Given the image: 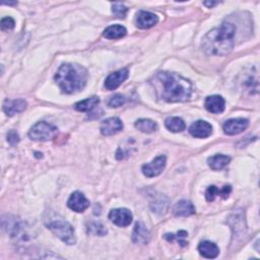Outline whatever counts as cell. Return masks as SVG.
<instances>
[{
  "instance_id": "32",
  "label": "cell",
  "mask_w": 260,
  "mask_h": 260,
  "mask_svg": "<svg viewBox=\"0 0 260 260\" xmlns=\"http://www.w3.org/2000/svg\"><path fill=\"white\" fill-rule=\"evenodd\" d=\"M3 4H7V5H13V4H16V2H3Z\"/></svg>"
},
{
  "instance_id": "3",
  "label": "cell",
  "mask_w": 260,
  "mask_h": 260,
  "mask_svg": "<svg viewBox=\"0 0 260 260\" xmlns=\"http://www.w3.org/2000/svg\"><path fill=\"white\" fill-rule=\"evenodd\" d=\"M55 82L66 94H73L82 90L87 83V72L78 64H63L55 74Z\"/></svg>"
},
{
  "instance_id": "4",
  "label": "cell",
  "mask_w": 260,
  "mask_h": 260,
  "mask_svg": "<svg viewBox=\"0 0 260 260\" xmlns=\"http://www.w3.org/2000/svg\"><path fill=\"white\" fill-rule=\"evenodd\" d=\"M46 221L47 228L58 237L62 242L67 245H73L77 242L76 233H74L73 227L60 216H50Z\"/></svg>"
},
{
  "instance_id": "15",
  "label": "cell",
  "mask_w": 260,
  "mask_h": 260,
  "mask_svg": "<svg viewBox=\"0 0 260 260\" xmlns=\"http://www.w3.org/2000/svg\"><path fill=\"white\" fill-rule=\"evenodd\" d=\"M3 112L7 116H13L17 113H21L27 108V102L22 99L17 100H5L3 103Z\"/></svg>"
},
{
  "instance_id": "19",
  "label": "cell",
  "mask_w": 260,
  "mask_h": 260,
  "mask_svg": "<svg viewBox=\"0 0 260 260\" xmlns=\"http://www.w3.org/2000/svg\"><path fill=\"white\" fill-rule=\"evenodd\" d=\"M198 251L201 256L209 259L217 257L219 253L218 247L215 243L211 242V241H203V242H201L198 246Z\"/></svg>"
},
{
  "instance_id": "1",
  "label": "cell",
  "mask_w": 260,
  "mask_h": 260,
  "mask_svg": "<svg viewBox=\"0 0 260 260\" xmlns=\"http://www.w3.org/2000/svg\"><path fill=\"white\" fill-rule=\"evenodd\" d=\"M159 98L169 103L186 102L192 95L191 83L173 72H159L154 79Z\"/></svg>"
},
{
  "instance_id": "10",
  "label": "cell",
  "mask_w": 260,
  "mask_h": 260,
  "mask_svg": "<svg viewBox=\"0 0 260 260\" xmlns=\"http://www.w3.org/2000/svg\"><path fill=\"white\" fill-rule=\"evenodd\" d=\"M128 77H129V71L127 68H123L116 72L111 73L106 79L105 87L109 90L116 89L120 85H122L128 79Z\"/></svg>"
},
{
  "instance_id": "9",
  "label": "cell",
  "mask_w": 260,
  "mask_h": 260,
  "mask_svg": "<svg viewBox=\"0 0 260 260\" xmlns=\"http://www.w3.org/2000/svg\"><path fill=\"white\" fill-rule=\"evenodd\" d=\"M67 206L73 212L84 213L89 207V201L82 192L76 191L70 195L67 201Z\"/></svg>"
},
{
  "instance_id": "20",
  "label": "cell",
  "mask_w": 260,
  "mask_h": 260,
  "mask_svg": "<svg viewBox=\"0 0 260 260\" xmlns=\"http://www.w3.org/2000/svg\"><path fill=\"white\" fill-rule=\"evenodd\" d=\"M232 191V187L230 185H226L221 189H218L216 186H210L206 192V198L208 201H214L217 196H220L224 199H227Z\"/></svg>"
},
{
  "instance_id": "18",
  "label": "cell",
  "mask_w": 260,
  "mask_h": 260,
  "mask_svg": "<svg viewBox=\"0 0 260 260\" xmlns=\"http://www.w3.org/2000/svg\"><path fill=\"white\" fill-rule=\"evenodd\" d=\"M173 214L176 217H188L195 214V208L190 201L180 200L174 206Z\"/></svg>"
},
{
  "instance_id": "16",
  "label": "cell",
  "mask_w": 260,
  "mask_h": 260,
  "mask_svg": "<svg viewBox=\"0 0 260 260\" xmlns=\"http://www.w3.org/2000/svg\"><path fill=\"white\" fill-rule=\"evenodd\" d=\"M204 105H206V108L209 112L214 114H219L224 112L226 102L224 98L220 96H210L207 98Z\"/></svg>"
},
{
  "instance_id": "11",
  "label": "cell",
  "mask_w": 260,
  "mask_h": 260,
  "mask_svg": "<svg viewBox=\"0 0 260 260\" xmlns=\"http://www.w3.org/2000/svg\"><path fill=\"white\" fill-rule=\"evenodd\" d=\"M189 132L193 137L207 138L213 133V126L207 121L198 120L190 126Z\"/></svg>"
},
{
  "instance_id": "26",
  "label": "cell",
  "mask_w": 260,
  "mask_h": 260,
  "mask_svg": "<svg viewBox=\"0 0 260 260\" xmlns=\"http://www.w3.org/2000/svg\"><path fill=\"white\" fill-rule=\"evenodd\" d=\"M164 237L166 240H168L169 242H172V241H174L175 239H178V242L180 243L181 246H186L188 244L186 241L183 240L184 238L187 237V232H185V231H179L177 233V236H175L174 234H166Z\"/></svg>"
},
{
  "instance_id": "12",
  "label": "cell",
  "mask_w": 260,
  "mask_h": 260,
  "mask_svg": "<svg viewBox=\"0 0 260 260\" xmlns=\"http://www.w3.org/2000/svg\"><path fill=\"white\" fill-rule=\"evenodd\" d=\"M101 133L105 136H110L120 132L123 129L122 121L117 117L106 119L101 124Z\"/></svg>"
},
{
  "instance_id": "7",
  "label": "cell",
  "mask_w": 260,
  "mask_h": 260,
  "mask_svg": "<svg viewBox=\"0 0 260 260\" xmlns=\"http://www.w3.org/2000/svg\"><path fill=\"white\" fill-rule=\"evenodd\" d=\"M109 218L118 227H127L131 224L132 214L127 209H116L110 212Z\"/></svg>"
},
{
  "instance_id": "24",
  "label": "cell",
  "mask_w": 260,
  "mask_h": 260,
  "mask_svg": "<svg viewBox=\"0 0 260 260\" xmlns=\"http://www.w3.org/2000/svg\"><path fill=\"white\" fill-rule=\"evenodd\" d=\"M135 127L143 133H153L158 129V125L151 119H139L135 122Z\"/></svg>"
},
{
  "instance_id": "13",
  "label": "cell",
  "mask_w": 260,
  "mask_h": 260,
  "mask_svg": "<svg viewBox=\"0 0 260 260\" xmlns=\"http://www.w3.org/2000/svg\"><path fill=\"white\" fill-rule=\"evenodd\" d=\"M229 224L232 227L234 236H244L246 234V224L245 218L242 212H235L231 217Z\"/></svg>"
},
{
  "instance_id": "17",
  "label": "cell",
  "mask_w": 260,
  "mask_h": 260,
  "mask_svg": "<svg viewBox=\"0 0 260 260\" xmlns=\"http://www.w3.org/2000/svg\"><path fill=\"white\" fill-rule=\"evenodd\" d=\"M151 235L148 230L145 228V226L142 224L141 221H138L135 224L133 233H132V240L134 243L137 244H146L150 241Z\"/></svg>"
},
{
  "instance_id": "14",
  "label": "cell",
  "mask_w": 260,
  "mask_h": 260,
  "mask_svg": "<svg viewBox=\"0 0 260 260\" xmlns=\"http://www.w3.org/2000/svg\"><path fill=\"white\" fill-rule=\"evenodd\" d=\"M159 17L150 11H139L136 17V26L139 29H150L157 25Z\"/></svg>"
},
{
  "instance_id": "8",
  "label": "cell",
  "mask_w": 260,
  "mask_h": 260,
  "mask_svg": "<svg viewBox=\"0 0 260 260\" xmlns=\"http://www.w3.org/2000/svg\"><path fill=\"white\" fill-rule=\"evenodd\" d=\"M248 126L249 121L247 119L236 118L226 121L225 124L222 125V129H224V132L228 135H236L243 132Z\"/></svg>"
},
{
  "instance_id": "22",
  "label": "cell",
  "mask_w": 260,
  "mask_h": 260,
  "mask_svg": "<svg viewBox=\"0 0 260 260\" xmlns=\"http://www.w3.org/2000/svg\"><path fill=\"white\" fill-rule=\"evenodd\" d=\"M127 31L124 27L119 26V25H114V26H111L109 28H107L104 33L103 36L105 37L106 39L109 40H116V39H120L122 37H124L126 35Z\"/></svg>"
},
{
  "instance_id": "27",
  "label": "cell",
  "mask_w": 260,
  "mask_h": 260,
  "mask_svg": "<svg viewBox=\"0 0 260 260\" xmlns=\"http://www.w3.org/2000/svg\"><path fill=\"white\" fill-rule=\"evenodd\" d=\"M125 102H126V98L123 95L117 94V95H114L112 98L109 100L108 106L110 108H118V107L123 106L125 104Z\"/></svg>"
},
{
  "instance_id": "28",
  "label": "cell",
  "mask_w": 260,
  "mask_h": 260,
  "mask_svg": "<svg viewBox=\"0 0 260 260\" xmlns=\"http://www.w3.org/2000/svg\"><path fill=\"white\" fill-rule=\"evenodd\" d=\"M127 7L124 6L122 3H114L112 5V11L116 15V17L124 18L127 13Z\"/></svg>"
},
{
  "instance_id": "6",
  "label": "cell",
  "mask_w": 260,
  "mask_h": 260,
  "mask_svg": "<svg viewBox=\"0 0 260 260\" xmlns=\"http://www.w3.org/2000/svg\"><path fill=\"white\" fill-rule=\"evenodd\" d=\"M167 159L165 156H160L153 160L150 164L142 166V173L147 178H153L159 176L165 169Z\"/></svg>"
},
{
  "instance_id": "5",
  "label": "cell",
  "mask_w": 260,
  "mask_h": 260,
  "mask_svg": "<svg viewBox=\"0 0 260 260\" xmlns=\"http://www.w3.org/2000/svg\"><path fill=\"white\" fill-rule=\"evenodd\" d=\"M57 133V128L47 122L41 121L35 124L29 131V136L33 140L47 141Z\"/></svg>"
},
{
  "instance_id": "23",
  "label": "cell",
  "mask_w": 260,
  "mask_h": 260,
  "mask_svg": "<svg viewBox=\"0 0 260 260\" xmlns=\"http://www.w3.org/2000/svg\"><path fill=\"white\" fill-rule=\"evenodd\" d=\"M165 126L172 132H181L186 127L185 122L179 117H169L165 121Z\"/></svg>"
},
{
  "instance_id": "2",
  "label": "cell",
  "mask_w": 260,
  "mask_h": 260,
  "mask_svg": "<svg viewBox=\"0 0 260 260\" xmlns=\"http://www.w3.org/2000/svg\"><path fill=\"white\" fill-rule=\"evenodd\" d=\"M236 27L232 23L224 22L220 27L209 32L203 38L202 48L208 54L226 56L235 46Z\"/></svg>"
},
{
  "instance_id": "31",
  "label": "cell",
  "mask_w": 260,
  "mask_h": 260,
  "mask_svg": "<svg viewBox=\"0 0 260 260\" xmlns=\"http://www.w3.org/2000/svg\"><path fill=\"white\" fill-rule=\"evenodd\" d=\"M217 3H218V2H204L203 4L209 6V7H213L214 5H216V4H217Z\"/></svg>"
},
{
  "instance_id": "21",
  "label": "cell",
  "mask_w": 260,
  "mask_h": 260,
  "mask_svg": "<svg viewBox=\"0 0 260 260\" xmlns=\"http://www.w3.org/2000/svg\"><path fill=\"white\" fill-rule=\"evenodd\" d=\"M231 159L228 156L225 155H216L208 160V164L211 167V168L215 171L217 170H221L224 169L226 166L229 165Z\"/></svg>"
},
{
  "instance_id": "29",
  "label": "cell",
  "mask_w": 260,
  "mask_h": 260,
  "mask_svg": "<svg viewBox=\"0 0 260 260\" xmlns=\"http://www.w3.org/2000/svg\"><path fill=\"white\" fill-rule=\"evenodd\" d=\"M0 26H1L2 31H9V30H12L14 28L15 23L13 21V18L7 16V17L2 18L1 23H0Z\"/></svg>"
},
{
  "instance_id": "25",
  "label": "cell",
  "mask_w": 260,
  "mask_h": 260,
  "mask_svg": "<svg viewBox=\"0 0 260 260\" xmlns=\"http://www.w3.org/2000/svg\"><path fill=\"white\" fill-rule=\"evenodd\" d=\"M100 103V99L98 97H91L81 101L76 104V109L80 112H88V111L94 109Z\"/></svg>"
},
{
  "instance_id": "30",
  "label": "cell",
  "mask_w": 260,
  "mask_h": 260,
  "mask_svg": "<svg viewBox=\"0 0 260 260\" xmlns=\"http://www.w3.org/2000/svg\"><path fill=\"white\" fill-rule=\"evenodd\" d=\"M7 141L10 143V145H15L20 141V136L14 131V130H11V131L8 132L7 134Z\"/></svg>"
}]
</instances>
